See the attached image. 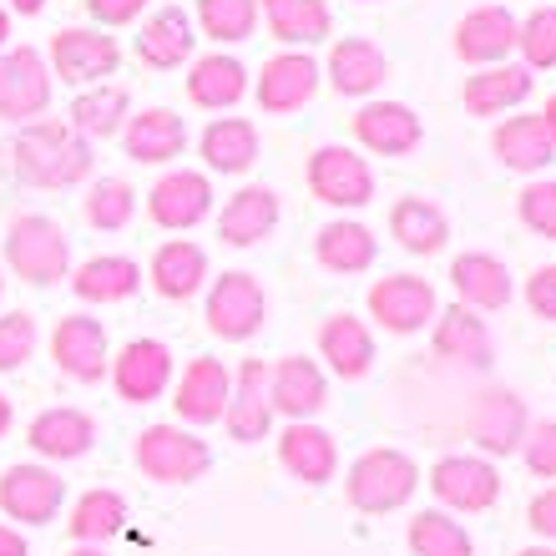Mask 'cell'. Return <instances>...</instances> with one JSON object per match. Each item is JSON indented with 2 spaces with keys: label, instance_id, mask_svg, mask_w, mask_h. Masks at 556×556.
<instances>
[{
  "label": "cell",
  "instance_id": "1",
  "mask_svg": "<svg viewBox=\"0 0 556 556\" xmlns=\"http://www.w3.org/2000/svg\"><path fill=\"white\" fill-rule=\"evenodd\" d=\"M11 162H15V177L26 188H41V192H61V188H76L91 177V142L76 132L72 122L61 117H36L26 122L11 142Z\"/></svg>",
  "mask_w": 556,
  "mask_h": 556
},
{
  "label": "cell",
  "instance_id": "2",
  "mask_svg": "<svg viewBox=\"0 0 556 556\" xmlns=\"http://www.w3.org/2000/svg\"><path fill=\"white\" fill-rule=\"evenodd\" d=\"M5 264H11L15 278H26L36 289L61 283V278L72 274V238L46 213H21L5 228Z\"/></svg>",
  "mask_w": 556,
  "mask_h": 556
},
{
  "label": "cell",
  "instance_id": "3",
  "mask_svg": "<svg viewBox=\"0 0 556 556\" xmlns=\"http://www.w3.org/2000/svg\"><path fill=\"white\" fill-rule=\"evenodd\" d=\"M350 506L365 516L400 511L405 501L420 491V466L395 445H375L350 466Z\"/></svg>",
  "mask_w": 556,
  "mask_h": 556
},
{
  "label": "cell",
  "instance_id": "4",
  "mask_svg": "<svg viewBox=\"0 0 556 556\" xmlns=\"http://www.w3.org/2000/svg\"><path fill=\"white\" fill-rule=\"evenodd\" d=\"M137 466H142L147 481L188 485L213 466V451L192 430H182V425H147L137 435Z\"/></svg>",
  "mask_w": 556,
  "mask_h": 556
},
{
  "label": "cell",
  "instance_id": "5",
  "mask_svg": "<svg viewBox=\"0 0 556 556\" xmlns=\"http://www.w3.org/2000/svg\"><path fill=\"white\" fill-rule=\"evenodd\" d=\"M203 319H207V329H213L218 339H228V344H243V339H253L258 329H264V319H268L264 283H258L253 274H243V268L213 278Z\"/></svg>",
  "mask_w": 556,
  "mask_h": 556
},
{
  "label": "cell",
  "instance_id": "6",
  "mask_svg": "<svg viewBox=\"0 0 556 556\" xmlns=\"http://www.w3.org/2000/svg\"><path fill=\"white\" fill-rule=\"evenodd\" d=\"M51 66L36 46H11V51H0V122H15V127H26V122L46 117V106H51Z\"/></svg>",
  "mask_w": 556,
  "mask_h": 556
},
{
  "label": "cell",
  "instance_id": "7",
  "mask_svg": "<svg viewBox=\"0 0 556 556\" xmlns=\"http://www.w3.org/2000/svg\"><path fill=\"white\" fill-rule=\"evenodd\" d=\"M51 76L72 81V87H97L106 76H117L122 66V46L117 36H106L97 26H66L51 36Z\"/></svg>",
  "mask_w": 556,
  "mask_h": 556
},
{
  "label": "cell",
  "instance_id": "8",
  "mask_svg": "<svg viewBox=\"0 0 556 556\" xmlns=\"http://www.w3.org/2000/svg\"><path fill=\"white\" fill-rule=\"evenodd\" d=\"M308 192L329 207H365L375 198V173L354 147L329 142L308 157Z\"/></svg>",
  "mask_w": 556,
  "mask_h": 556
},
{
  "label": "cell",
  "instance_id": "9",
  "mask_svg": "<svg viewBox=\"0 0 556 556\" xmlns=\"http://www.w3.org/2000/svg\"><path fill=\"white\" fill-rule=\"evenodd\" d=\"M369 314L390 329V334H420L425 324L440 314L435 283L415 274H390L369 283Z\"/></svg>",
  "mask_w": 556,
  "mask_h": 556
},
{
  "label": "cell",
  "instance_id": "10",
  "mask_svg": "<svg viewBox=\"0 0 556 556\" xmlns=\"http://www.w3.org/2000/svg\"><path fill=\"white\" fill-rule=\"evenodd\" d=\"M51 359L66 380L76 384H97L112 369V350H106V329L91 314H66L51 329Z\"/></svg>",
  "mask_w": 556,
  "mask_h": 556
},
{
  "label": "cell",
  "instance_id": "11",
  "mask_svg": "<svg viewBox=\"0 0 556 556\" xmlns=\"http://www.w3.org/2000/svg\"><path fill=\"white\" fill-rule=\"evenodd\" d=\"M147 213L167 233H188L213 213V182H207V173H192V167L162 173L147 192Z\"/></svg>",
  "mask_w": 556,
  "mask_h": 556
},
{
  "label": "cell",
  "instance_id": "12",
  "mask_svg": "<svg viewBox=\"0 0 556 556\" xmlns=\"http://www.w3.org/2000/svg\"><path fill=\"white\" fill-rule=\"evenodd\" d=\"M430 491H435L451 511H491L501 496V476L481 455H445L430 470Z\"/></svg>",
  "mask_w": 556,
  "mask_h": 556
},
{
  "label": "cell",
  "instance_id": "13",
  "mask_svg": "<svg viewBox=\"0 0 556 556\" xmlns=\"http://www.w3.org/2000/svg\"><path fill=\"white\" fill-rule=\"evenodd\" d=\"M61 501H66V481L46 466H11L0 476V511L26 527H46L56 521Z\"/></svg>",
  "mask_w": 556,
  "mask_h": 556
},
{
  "label": "cell",
  "instance_id": "14",
  "mask_svg": "<svg viewBox=\"0 0 556 556\" xmlns=\"http://www.w3.org/2000/svg\"><path fill=\"white\" fill-rule=\"evenodd\" d=\"M319 61L308 56V51H278V56L264 61V72H258V106H264L268 117H283V112H299V106L314 102V91H319Z\"/></svg>",
  "mask_w": 556,
  "mask_h": 556
},
{
  "label": "cell",
  "instance_id": "15",
  "mask_svg": "<svg viewBox=\"0 0 556 556\" xmlns=\"http://www.w3.org/2000/svg\"><path fill=\"white\" fill-rule=\"evenodd\" d=\"M112 384L127 405H152V400L173 384V350L162 339H132L122 344V354L112 359Z\"/></svg>",
  "mask_w": 556,
  "mask_h": 556
},
{
  "label": "cell",
  "instance_id": "16",
  "mask_svg": "<svg viewBox=\"0 0 556 556\" xmlns=\"http://www.w3.org/2000/svg\"><path fill=\"white\" fill-rule=\"evenodd\" d=\"M354 137L380 157H410L425 142V122L405 102H365L354 112Z\"/></svg>",
  "mask_w": 556,
  "mask_h": 556
},
{
  "label": "cell",
  "instance_id": "17",
  "mask_svg": "<svg viewBox=\"0 0 556 556\" xmlns=\"http://www.w3.org/2000/svg\"><path fill=\"white\" fill-rule=\"evenodd\" d=\"M329 400V384H324V369L304 354H289L268 369V405L274 415H289V420H314Z\"/></svg>",
  "mask_w": 556,
  "mask_h": 556
},
{
  "label": "cell",
  "instance_id": "18",
  "mask_svg": "<svg viewBox=\"0 0 556 556\" xmlns=\"http://www.w3.org/2000/svg\"><path fill=\"white\" fill-rule=\"evenodd\" d=\"M516 30H521V21L506 5H481L455 26V56L470 66H501L516 51Z\"/></svg>",
  "mask_w": 556,
  "mask_h": 556
},
{
  "label": "cell",
  "instance_id": "19",
  "mask_svg": "<svg viewBox=\"0 0 556 556\" xmlns=\"http://www.w3.org/2000/svg\"><path fill=\"white\" fill-rule=\"evenodd\" d=\"M117 137H122V147H127V157L147 162V167H162V162L182 157V147H188V127H182V117H177L173 106L132 112Z\"/></svg>",
  "mask_w": 556,
  "mask_h": 556
},
{
  "label": "cell",
  "instance_id": "20",
  "mask_svg": "<svg viewBox=\"0 0 556 556\" xmlns=\"http://www.w3.org/2000/svg\"><path fill=\"white\" fill-rule=\"evenodd\" d=\"M223 425H228V435H233L238 445H253V440L268 435V425H274V405H268V369H264V359H249V365L233 375Z\"/></svg>",
  "mask_w": 556,
  "mask_h": 556
},
{
  "label": "cell",
  "instance_id": "21",
  "mask_svg": "<svg viewBox=\"0 0 556 556\" xmlns=\"http://www.w3.org/2000/svg\"><path fill=\"white\" fill-rule=\"evenodd\" d=\"M26 445L46 460H81V455L97 445V420L87 410H72V405H56V410H41L26 430Z\"/></svg>",
  "mask_w": 556,
  "mask_h": 556
},
{
  "label": "cell",
  "instance_id": "22",
  "mask_svg": "<svg viewBox=\"0 0 556 556\" xmlns=\"http://www.w3.org/2000/svg\"><path fill=\"white\" fill-rule=\"evenodd\" d=\"M435 354L445 365H466V369H491L496 359V344H491V329L476 308L455 304L445 314H435Z\"/></svg>",
  "mask_w": 556,
  "mask_h": 556
},
{
  "label": "cell",
  "instance_id": "23",
  "mask_svg": "<svg viewBox=\"0 0 556 556\" xmlns=\"http://www.w3.org/2000/svg\"><path fill=\"white\" fill-rule=\"evenodd\" d=\"M470 435L481 440L491 455H511L521 451V440H527V405H521V395H511V390H485L476 405H470Z\"/></svg>",
  "mask_w": 556,
  "mask_h": 556
},
{
  "label": "cell",
  "instance_id": "24",
  "mask_svg": "<svg viewBox=\"0 0 556 556\" xmlns=\"http://www.w3.org/2000/svg\"><path fill=\"white\" fill-rule=\"evenodd\" d=\"M278 460H283V470H289L293 481H304V485L334 481V470H339L334 435L308 420H293L289 430L278 435Z\"/></svg>",
  "mask_w": 556,
  "mask_h": 556
},
{
  "label": "cell",
  "instance_id": "25",
  "mask_svg": "<svg viewBox=\"0 0 556 556\" xmlns=\"http://www.w3.org/2000/svg\"><path fill=\"white\" fill-rule=\"evenodd\" d=\"M228 390H233V375H228L218 359H192V365L182 369V380H177L173 405L188 425H213L228 410Z\"/></svg>",
  "mask_w": 556,
  "mask_h": 556
},
{
  "label": "cell",
  "instance_id": "26",
  "mask_svg": "<svg viewBox=\"0 0 556 556\" xmlns=\"http://www.w3.org/2000/svg\"><path fill=\"white\" fill-rule=\"evenodd\" d=\"M274 228H278V192L258 188V182L233 192L228 207H223V218H218V238L228 249H253V243H264Z\"/></svg>",
  "mask_w": 556,
  "mask_h": 556
},
{
  "label": "cell",
  "instance_id": "27",
  "mask_svg": "<svg viewBox=\"0 0 556 556\" xmlns=\"http://www.w3.org/2000/svg\"><path fill=\"white\" fill-rule=\"evenodd\" d=\"M192 21L182 5H162L142 21V36H137V56L152 66V72H177L182 61L192 56Z\"/></svg>",
  "mask_w": 556,
  "mask_h": 556
},
{
  "label": "cell",
  "instance_id": "28",
  "mask_svg": "<svg viewBox=\"0 0 556 556\" xmlns=\"http://www.w3.org/2000/svg\"><path fill=\"white\" fill-rule=\"evenodd\" d=\"M384 76H390V61L365 36H344V41L329 46V87L339 97H369Z\"/></svg>",
  "mask_w": 556,
  "mask_h": 556
},
{
  "label": "cell",
  "instance_id": "29",
  "mask_svg": "<svg viewBox=\"0 0 556 556\" xmlns=\"http://www.w3.org/2000/svg\"><path fill=\"white\" fill-rule=\"evenodd\" d=\"M451 283L460 293V304L476 308V314H496V308L511 304V274L496 253H460L451 264Z\"/></svg>",
  "mask_w": 556,
  "mask_h": 556
},
{
  "label": "cell",
  "instance_id": "30",
  "mask_svg": "<svg viewBox=\"0 0 556 556\" xmlns=\"http://www.w3.org/2000/svg\"><path fill=\"white\" fill-rule=\"evenodd\" d=\"M319 354L329 359L339 380H365L369 365H375V334L354 314H329L319 329Z\"/></svg>",
  "mask_w": 556,
  "mask_h": 556
},
{
  "label": "cell",
  "instance_id": "31",
  "mask_svg": "<svg viewBox=\"0 0 556 556\" xmlns=\"http://www.w3.org/2000/svg\"><path fill=\"white\" fill-rule=\"evenodd\" d=\"M243 91H249V66L238 56H198L188 72V97L192 106H203V112H228V106L243 102Z\"/></svg>",
  "mask_w": 556,
  "mask_h": 556
},
{
  "label": "cell",
  "instance_id": "32",
  "mask_svg": "<svg viewBox=\"0 0 556 556\" xmlns=\"http://www.w3.org/2000/svg\"><path fill=\"white\" fill-rule=\"evenodd\" d=\"M127 117H132V97H127V87H117V81L81 87V97H76L72 112H66V122H72L87 142H106V137H117L122 127H127Z\"/></svg>",
  "mask_w": 556,
  "mask_h": 556
},
{
  "label": "cell",
  "instance_id": "33",
  "mask_svg": "<svg viewBox=\"0 0 556 556\" xmlns=\"http://www.w3.org/2000/svg\"><path fill=\"white\" fill-rule=\"evenodd\" d=\"M390 238L415 258H430L451 243V218L440 213L430 198H400L390 207Z\"/></svg>",
  "mask_w": 556,
  "mask_h": 556
},
{
  "label": "cell",
  "instance_id": "34",
  "mask_svg": "<svg viewBox=\"0 0 556 556\" xmlns=\"http://www.w3.org/2000/svg\"><path fill=\"white\" fill-rule=\"evenodd\" d=\"M375 253H380V238L369 233L365 223L354 218H334L324 223L319 238H314V258H319L329 274H365L369 264H375Z\"/></svg>",
  "mask_w": 556,
  "mask_h": 556
},
{
  "label": "cell",
  "instance_id": "35",
  "mask_svg": "<svg viewBox=\"0 0 556 556\" xmlns=\"http://www.w3.org/2000/svg\"><path fill=\"white\" fill-rule=\"evenodd\" d=\"M137 283H142V268L127 253H97L72 274V293L81 304H122L137 293Z\"/></svg>",
  "mask_w": 556,
  "mask_h": 556
},
{
  "label": "cell",
  "instance_id": "36",
  "mask_svg": "<svg viewBox=\"0 0 556 556\" xmlns=\"http://www.w3.org/2000/svg\"><path fill=\"white\" fill-rule=\"evenodd\" d=\"M531 97V72L527 66H485V72H476L466 81V91H460V102H466L470 117H501V112H511V106H521Z\"/></svg>",
  "mask_w": 556,
  "mask_h": 556
},
{
  "label": "cell",
  "instance_id": "37",
  "mask_svg": "<svg viewBox=\"0 0 556 556\" xmlns=\"http://www.w3.org/2000/svg\"><path fill=\"white\" fill-rule=\"evenodd\" d=\"M203 283H207V253L198 249L192 238H173V243H162V249L152 253V289H157L162 299L182 304V299H192Z\"/></svg>",
  "mask_w": 556,
  "mask_h": 556
},
{
  "label": "cell",
  "instance_id": "38",
  "mask_svg": "<svg viewBox=\"0 0 556 556\" xmlns=\"http://www.w3.org/2000/svg\"><path fill=\"white\" fill-rule=\"evenodd\" d=\"M203 162L207 173H223V177H238L249 173L258 162V127L249 117H218L207 122L203 132Z\"/></svg>",
  "mask_w": 556,
  "mask_h": 556
},
{
  "label": "cell",
  "instance_id": "39",
  "mask_svg": "<svg viewBox=\"0 0 556 556\" xmlns=\"http://www.w3.org/2000/svg\"><path fill=\"white\" fill-rule=\"evenodd\" d=\"M491 147H496V157L506 162L511 173H542L546 162L556 157L542 112H536V117H506L496 132H491Z\"/></svg>",
  "mask_w": 556,
  "mask_h": 556
},
{
  "label": "cell",
  "instance_id": "40",
  "mask_svg": "<svg viewBox=\"0 0 556 556\" xmlns=\"http://www.w3.org/2000/svg\"><path fill=\"white\" fill-rule=\"evenodd\" d=\"M264 21L283 46H319L334 30V15L324 0H264Z\"/></svg>",
  "mask_w": 556,
  "mask_h": 556
},
{
  "label": "cell",
  "instance_id": "41",
  "mask_svg": "<svg viewBox=\"0 0 556 556\" xmlns=\"http://www.w3.org/2000/svg\"><path fill=\"white\" fill-rule=\"evenodd\" d=\"M66 531H72V542H81V546L112 542L117 531H127V501H122L117 491L97 485V491H87V496L72 506V521H66Z\"/></svg>",
  "mask_w": 556,
  "mask_h": 556
},
{
  "label": "cell",
  "instance_id": "42",
  "mask_svg": "<svg viewBox=\"0 0 556 556\" xmlns=\"http://www.w3.org/2000/svg\"><path fill=\"white\" fill-rule=\"evenodd\" d=\"M81 213H87L91 228H102V233H122V228L137 218V188L132 182H122V177H102V182H91L87 188Z\"/></svg>",
  "mask_w": 556,
  "mask_h": 556
},
{
  "label": "cell",
  "instance_id": "43",
  "mask_svg": "<svg viewBox=\"0 0 556 556\" xmlns=\"http://www.w3.org/2000/svg\"><path fill=\"white\" fill-rule=\"evenodd\" d=\"M410 552L415 556H476V542L445 511H420L410 521Z\"/></svg>",
  "mask_w": 556,
  "mask_h": 556
},
{
  "label": "cell",
  "instance_id": "44",
  "mask_svg": "<svg viewBox=\"0 0 556 556\" xmlns=\"http://www.w3.org/2000/svg\"><path fill=\"white\" fill-rule=\"evenodd\" d=\"M198 26L218 46L249 41L258 30V0H198Z\"/></svg>",
  "mask_w": 556,
  "mask_h": 556
},
{
  "label": "cell",
  "instance_id": "45",
  "mask_svg": "<svg viewBox=\"0 0 556 556\" xmlns=\"http://www.w3.org/2000/svg\"><path fill=\"white\" fill-rule=\"evenodd\" d=\"M516 51L527 56V72H552L556 66V11L542 5V11H531L516 30Z\"/></svg>",
  "mask_w": 556,
  "mask_h": 556
},
{
  "label": "cell",
  "instance_id": "46",
  "mask_svg": "<svg viewBox=\"0 0 556 556\" xmlns=\"http://www.w3.org/2000/svg\"><path fill=\"white\" fill-rule=\"evenodd\" d=\"M30 354H36V319H30L26 308L0 314V375L21 369Z\"/></svg>",
  "mask_w": 556,
  "mask_h": 556
},
{
  "label": "cell",
  "instance_id": "47",
  "mask_svg": "<svg viewBox=\"0 0 556 556\" xmlns=\"http://www.w3.org/2000/svg\"><path fill=\"white\" fill-rule=\"evenodd\" d=\"M521 223H527L536 238H552L556 243V177H546V182H531L527 192H521Z\"/></svg>",
  "mask_w": 556,
  "mask_h": 556
},
{
  "label": "cell",
  "instance_id": "48",
  "mask_svg": "<svg viewBox=\"0 0 556 556\" xmlns=\"http://www.w3.org/2000/svg\"><path fill=\"white\" fill-rule=\"evenodd\" d=\"M521 455H527L531 476H542V481H556V420L527 425V440H521Z\"/></svg>",
  "mask_w": 556,
  "mask_h": 556
},
{
  "label": "cell",
  "instance_id": "49",
  "mask_svg": "<svg viewBox=\"0 0 556 556\" xmlns=\"http://www.w3.org/2000/svg\"><path fill=\"white\" fill-rule=\"evenodd\" d=\"M527 304H531V314H536V319L556 324V264L536 268V274L527 278Z\"/></svg>",
  "mask_w": 556,
  "mask_h": 556
},
{
  "label": "cell",
  "instance_id": "50",
  "mask_svg": "<svg viewBox=\"0 0 556 556\" xmlns=\"http://www.w3.org/2000/svg\"><path fill=\"white\" fill-rule=\"evenodd\" d=\"M87 11L97 26H132L147 11V0H87Z\"/></svg>",
  "mask_w": 556,
  "mask_h": 556
},
{
  "label": "cell",
  "instance_id": "51",
  "mask_svg": "<svg viewBox=\"0 0 556 556\" xmlns=\"http://www.w3.org/2000/svg\"><path fill=\"white\" fill-rule=\"evenodd\" d=\"M527 521H531V531H536V536H546V542H556V485H552V491H542V496H536V501H531Z\"/></svg>",
  "mask_w": 556,
  "mask_h": 556
},
{
  "label": "cell",
  "instance_id": "52",
  "mask_svg": "<svg viewBox=\"0 0 556 556\" xmlns=\"http://www.w3.org/2000/svg\"><path fill=\"white\" fill-rule=\"evenodd\" d=\"M0 556H30L26 536H21L15 527H5V521H0Z\"/></svg>",
  "mask_w": 556,
  "mask_h": 556
},
{
  "label": "cell",
  "instance_id": "53",
  "mask_svg": "<svg viewBox=\"0 0 556 556\" xmlns=\"http://www.w3.org/2000/svg\"><path fill=\"white\" fill-rule=\"evenodd\" d=\"M11 11H21V15H41V11H46V0H11Z\"/></svg>",
  "mask_w": 556,
  "mask_h": 556
},
{
  "label": "cell",
  "instance_id": "54",
  "mask_svg": "<svg viewBox=\"0 0 556 556\" xmlns=\"http://www.w3.org/2000/svg\"><path fill=\"white\" fill-rule=\"evenodd\" d=\"M11 420H15V410H11V400L0 395V440H5V430H11Z\"/></svg>",
  "mask_w": 556,
  "mask_h": 556
},
{
  "label": "cell",
  "instance_id": "55",
  "mask_svg": "<svg viewBox=\"0 0 556 556\" xmlns=\"http://www.w3.org/2000/svg\"><path fill=\"white\" fill-rule=\"evenodd\" d=\"M542 122H546V137H552V147H556V97H552V102H546Z\"/></svg>",
  "mask_w": 556,
  "mask_h": 556
},
{
  "label": "cell",
  "instance_id": "56",
  "mask_svg": "<svg viewBox=\"0 0 556 556\" xmlns=\"http://www.w3.org/2000/svg\"><path fill=\"white\" fill-rule=\"evenodd\" d=\"M5 41H11V11L0 5V51H5Z\"/></svg>",
  "mask_w": 556,
  "mask_h": 556
},
{
  "label": "cell",
  "instance_id": "57",
  "mask_svg": "<svg viewBox=\"0 0 556 556\" xmlns=\"http://www.w3.org/2000/svg\"><path fill=\"white\" fill-rule=\"evenodd\" d=\"M66 556H106L102 546H76V552H66Z\"/></svg>",
  "mask_w": 556,
  "mask_h": 556
},
{
  "label": "cell",
  "instance_id": "58",
  "mask_svg": "<svg viewBox=\"0 0 556 556\" xmlns=\"http://www.w3.org/2000/svg\"><path fill=\"white\" fill-rule=\"evenodd\" d=\"M521 556H556V552H552V546H527Z\"/></svg>",
  "mask_w": 556,
  "mask_h": 556
},
{
  "label": "cell",
  "instance_id": "59",
  "mask_svg": "<svg viewBox=\"0 0 556 556\" xmlns=\"http://www.w3.org/2000/svg\"><path fill=\"white\" fill-rule=\"evenodd\" d=\"M0 293H5V278H0Z\"/></svg>",
  "mask_w": 556,
  "mask_h": 556
}]
</instances>
